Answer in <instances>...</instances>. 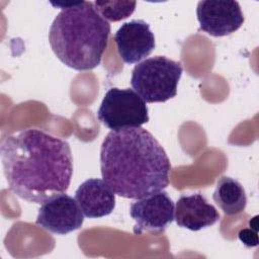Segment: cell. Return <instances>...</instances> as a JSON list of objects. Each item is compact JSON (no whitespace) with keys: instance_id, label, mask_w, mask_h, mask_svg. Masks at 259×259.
Instances as JSON below:
<instances>
[{"instance_id":"cell-8","label":"cell","mask_w":259,"mask_h":259,"mask_svg":"<svg viewBox=\"0 0 259 259\" xmlns=\"http://www.w3.org/2000/svg\"><path fill=\"white\" fill-rule=\"evenodd\" d=\"M196 16L200 29L212 36H225L238 30L244 15L237 1H199Z\"/></svg>"},{"instance_id":"cell-11","label":"cell","mask_w":259,"mask_h":259,"mask_svg":"<svg viewBox=\"0 0 259 259\" xmlns=\"http://www.w3.org/2000/svg\"><path fill=\"white\" fill-rule=\"evenodd\" d=\"M75 199L89 219L108 215L115 207V193L103 179L89 178L77 188Z\"/></svg>"},{"instance_id":"cell-5","label":"cell","mask_w":259,"mask_h":259,"mask_svg":"<svg viewBox=\"0 0 259 259\" xmlns=\"http://www.w3.org/2000/svg\"><path fill=\"white\" fill-rule=\"evenodd\" d=\"M97 117L111 131L140 127L149 121L148 106L133 89L113 87L106 91Z\"/></svg>"},{"instance_id":"cell-7","label":"cell","mask_w":259,"mask_h":259,"mask_svg":"<svg viewBox=\"0 0 259 259\" xmlns=\"http://www.w3.org/2000/svg\"><path fill=\"white\" fill-rule=\"evenodd\" d=\"M83 212L76 199L62 192L44 202L38 209L35 224L57 235H66L81 228Z\"/></svg>"},{"instance_id":"cell-3","label":"cell","mask_w":259,"mask_h":259,"mask_svg":"<svg viewBox=\"0 0 259 259\" xmlns=\"http://www.w3.org/2000/svg\"><path fill=\"white\" fill-rule=\"evenodd\" d=\"M110 24L93 2L80 1L62 9L55 17L49 41L57 58L77 71L96 68L108 45Z\"/></svg>"},{"instance_id":"cell-12","label":"cell","mask_w":259,"mask_h":259,"mask_svg":"<svg viewBox=\"0 0 259 259\" xmlns=\"http://www.w3.org/2000/svg\"><path fill=\"white\" fill-rule=\"evenodd\" d=\"M214 202L225 214L234 215L242 212L247 204V196L242 184L229 176H222L212 194Z\"/></svg>"},{"instance_id":"cell-10","label":"cell","mask_w":259,"mask_h":259,"mask_svg":"<svg viewBox=\"0 0 259 259\" xmlns=\"http://www.w3.org/2000/svg\"><path fill=\"white\" fill-rule=\"evenodd\" d=\"M220 220L217 208L201 193L181 195L175 205L176 224L190 231H199Z\"/></svg>"},{"instance_id":"cell-1","label":"cell","mask_w":259,"mask_h":259,"mask_svg":"<svg viewBox=\"0 0 259 259\" xmlns=\"http://www.w3.org/2000/svg\"><path fill=\"white\" fill-rule=\"evenodd\" d=\"M0 152L8 186L20 198L40 203L68 190L73 174L68 142L28 128L6 137Z\"/></svg>"},{"instance_id":"cell-6","label":"cell","mask_w":259,"mask_h":259,"mask_svg":"<svg viewBox=\"0 0 259 259\" xmlns=\"http://www.w3.org/2000/svg\"><path fill=\"white\" fill-rule=\"evenodd\" d=\"M175 205L166 191H159L132 202L130 214L135 220L134 233L162 234L174 220Z\"/></svg>"},{"instance_id":"cell-2","label":"cell","mask_w":259,"mask_h":259,"mask_svg":"<svg viewBox=\"0 0 259 259\" xmlns=\"http://www.w3.org/2000/svg\"><path fill=\"white\" fill-rule=\"evenodd\" d=\"M100 170L115 194L140 199L168 186L171 164L157 139L140 126L106 135L100 148Z\"/></svg>"},{"instance_id":"cell-9","label":"cell","mask_w":259,"mask_h":259,"mask_svg":"<svg viewBox=\"0 0 259 259\" xmlns=\"http://www.w3.org/2000/svg\"><path fill=\"white\" fill-rule=\"evenodd\" d=\"M117 52L126 64H135L148 57L155 49V36L149 23L142 19L124 22L114 34Z\"/></svg>"},{"instance_id":"cell-13","label":"cell","mask_w":259,"mask_h":259,"mask_svg":"<svg viewBox=\"0 0 259 259\" xmlns=\"http://www.w3.org/2000/svg\"><path fill=\"white\" fill-rule=\"evenodd\" d=\"M96 11L106 21H119L128 17L136 8L135 1H94Z\"/></svg>"},{"instance_id":"cell-4","label":"cell","mask_w":259,"mask_h":259,"mask_svg":"<svg viewBox=\"0 0 259 259\" xmlns=\"http://www.w3.org/2000/svg\"><path fill=\"white\" fill-rule=\"evenodd\" d=\"M182 71L179 62L156 56L135 66L131 85L145 102H165L176 96Z\"/></svg>"}]
</instances>
